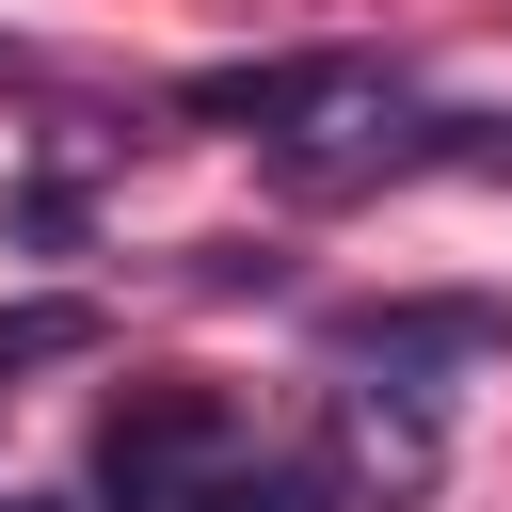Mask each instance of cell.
Here are the masks:
<instances>
[{
	"label": "cell",
	"mask_w": 512,
	"mask_h": 512,
	"mask_svg": "<svg viewBox=\"0 0 512 512\" xmlns=\"http://www.w3.org/2000/svg\"><path fill=\"white\" fill-rule=\"evenodd\" d=\"M240 448V416L208 400V384H144L112 432H96V496L128 512V496H160V480H192V464H224Z\"/></svg>",
	"instance_id": "1"
},
{
	"label": "cell",
	"mask_w": 512,
	"mask_h": 512,
	"mask_svg": "<svg viewBox=\"0 0 512 512\" xmlns=\"http://www.w3.org/2000/svg\"><path fill=\"white\" fill-rule=\"evenodd\" d=\"M320 336H336V368H384V384H416V368H480V352H512V320H496V304H336Z\"/></svg>",
	"instance_id": "2"
},
{
	"label": "cell",
	"mask_w": 512,
	"mask_h": 512,
	"mask_svg": "<svg viewBox=\"0 0 512 512\" xmlns=\"http://www.w3.org/2000/svg\"><path fill=\"white\" fill-rule=\"evenodd\" d=\"M128 512H336V480L320 464H288V448H224V464H192V480H160V496H128Z\"/></svg>",
	"instance_id": "3"
},
{
	"label": "cell",
	"mask_w": 512,
	"mask_h": 512,
	"mask_svg": "<svg viewBox=\"0 0 512 512\" xmlns=\"http://www.w3.org/2000/svg\"><path fill=\"white\" fill-rule=\"evenodd\" d=\"M64 352H96V304H80V288L0 304V384H16V368H64Z\"/></svg>",
	"instance_id": "4"
},
{
	"label": "cell",
	"mask_w": 512,
	"mask_h": 512,
	"mask_svg": "<svg viewBox=\"0 0 512 512\" xmlns=\"http://www.w3.org/2000/svg\"><path fill=\"white\" fill-rule=\"evenodd\" d=\"M16 512H48V496H16Z\"/></svg>",
	"instance_id": "5"
}]
</instances>
